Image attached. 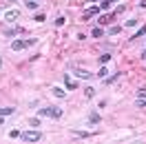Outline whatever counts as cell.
<instances>
[{"mask_svg": "<svg viewBox=\"0 0 146 144\" xmlns=\"http://www.w3.org/2000/svg\"><path fill=\"white\" fill-rule=\"evenodd\" d=\"M62 109L60 107H44V109H38V115L40 117H53V120H58V117H62Z\"/></svg>", "mask_w": 146, "mask_h": 144, "instance_id": "cell-1", "label": "cell"}, {"mask_svg": "<svg viewBox=\"0 0 146 144\" xmlns=\"http://www.w3.org/2000/svg\"><path fill=\"white\" fill-rule=\"evenodd\" d=\"M20 140H25V142H40V140H42V133H40V131H22V133H20Z\"/></svg>", "mask_w": 146, "mask_h": 144, "instance_id": "cell-2", "label": "cell"}, {"mask_svg": "<svg viewBox=\"0 0 146 144\" xmlns=\"http://www.w3.org/2000/svg\"><path fill=\"white\" fill-rule=\"evenodd\" d=\"M36 45V38H29V40H13L11 42V49L13 51H22V49H27V47Z\"/></svg>", "mask_w": 146, "mask_h": 144, "instance_id": "cell-3", "label": "cell"}, {"mask_svg": "<svg viewBox=\"0 0 146 144\" xmlns=\"http://www.w3.org/2000/svg\"><path fill=\"white\" fill-rule=\"evenodd\" d=\"M18 18H20V11H18V9H9L5 16H2V20H5V22H16Z\"/></svg>", "mask_w": 146, "mask_h": 144, "instance_id": "cell-4", "label": "cell"}, {"mask_svg": "<svg viewBox=\"0 0 146 144\" xmlns=\"http://www.w3.org/2000/svg\"><path fill=\"white\" fill-rule=\"evenodd\" d=\"M64 87H66L69 91H73V89H78V82L73 80V78L69 75V73H64Z\"/></svg>", "mask_w": 146, "mask_h": 144, "instance_id": "cell-5", "label": "cell"}, {"mask_svg": "<svg viewBox=\"0 0 146 144\" xmlns=\"http://www.w3.org/2000/svg\"><path fill=\"white\" fill-rule=\"evenodd\" d=\"M73 73H75L80 80H89V78H91V71H86V69H78V67H73Z\"/></svg>", "mask_w": 146, "mask_h": 144, "instance_id": "cell-6", "label": "cell"}, {"mask_svg": "<svg viewBox=\"0 0 146 144\" xmlns=\"http://www.w3.org/2000/svg\"><path fill=\"white\" fill-rule=\"evenodd\" d=\"M119 78H122V71H115L113 75H106V78H102V80H104V84H113V82H117Z\"/></svg>", "mask_w": 146, "mask_h": 144, "instance_id": "cell-7", "label": "cell"}, {"mask_svg": "<svg viewBox=\"0 0 146 144\" xmlns=\"http://www.w3.org/2000/svg\"><path fill=\"white\" fill-rule=\"evenodd\" d=\"M20 31H22V27H9V29H5L2 33H5V36L9 38V36H18Z\"/></svg>", "mask_w": 146, "mask_h": 144, "instance_id": "cell-8", "label": "cell"}, {"mask_svg": "<svg viewBox=\"0 0 146 144\" xmlns=\"http://www.w3.org/2000/svg\"><path fill=\"white\" fill-rule=\"evenodd\" d=\"M51 93H53L55 98H66V91H64L62 87H53V89H51Z\"/></svg>", "mask_w": 146, "mask_h": 144, "instance_id": "cell-9", "label": "cell"}, {"mask_svg": "<svg viewBox=\"0 0 146 144\" xmlns=\"http://www.w3.org/2000/svg\"><path fill=\"white\" fill-rule=\"evenodd\" d=\"M40 2H42V0H25V7H27V9H38Z\"/></svg>", "mask_w": 146, "mask_h": 144, "instance_id": "cell-10", "label": "cell"}, {"mask_svg": "<svg viewBox=\"0 0 146 144\" xmlns=\"http://www.w3.org/2000/svg\"><path fill=\"white\" fill-rule=\"evenodd\" d=\"M144 36H146V25H144V27H139V29H137L135 33L131 36V40H137V38H144Z\"/></svg>", "mask_w": 146, "mask_h": 144, "instance_id": "cell-11", "label": "cell"}, {"mask_svg": "<svg viewBox=\"0 0 146 144\" xmlns=\"http://www.w3.org/2000/svg\"><path fill=\"white\" fill-rule=\"evenodd\" d=\"M100 122V113H91V115L86 117V124L91 126V124H98Z\"/></svg>", "mask_w": 146, "mask_h": 144, "instance_id": "cell-12", "label": "cell"}, {"mask_svg": "<svg viewBox=\"0 0 146 144\" xmlns=\"http://www.w3.org/2000/svg\"><path fill=\"white\" fill-rule=\"evenodd\" d=\"M95 13H100V7H91V9H86V13H84V20H89L91 16H95Z\"/></svg>", "mask_w": 146, "mask_h": 144, "instance_id": "cell-13", "label": "cell"}, {"mask_svg": "<svg viewBox=\"0 0 146 144\" xmlns=\"http://www.w3.org/2000/svg\"><path fill=\"white\" fill-rule=\"evenodd\" d=\"M113 16H115V13H109V16H102V18L98 20V22H100L102 27H104V25H109V22H113Z\"/></svg>", "mask_w": 146, "mask_h": 144, "instance_id": "cell-14", "label": "cell"}, {"mask_svg": "<svg viewBox=\"0 0 146 144\" xmlns=\"http://www.w3.org/2000/svg\"><path fill=\"white\" fill-rule=\"evenodd\" d=\"M91 36H93V38H102V36H104V29H102V27H95V29L91 31Z\"/></svg>", "mask_w": 146, "mask_h": 144, "instance_id": "cell-15", "label": "cell"}, {"mask_svg": "<svg viewBox=\"0 0 146 144\" xmlns=\"http://www.w3.org/2000/svg\"><path fill=\"white\" fill-rule=\"evenodd\" d=\"M113 2H117V0H102V2H100V9H111Z\"/></svg>", "mask_w": 146, "mask_h": 144, "instance_id": "cell-16", "label": "cell"}, {"mask_svg": "<svg viewBox=\"0 0 146 144\" xmlns=\"http://www.w3.org/2000/svg\"><path fill=\"white\" fill-rule=\"evenodd\" d=\"M11 113H16V109H13V107H5V109H0V115H11Z\"/></svg>", "mask_w": 146, "mask_h": 144, "instance_id": "cell-17", "label": "cell"}, {"mask_svg": "<svg viewBox=\"0 0 146 144\" xmlns=\"http://www.w3.org/2000/svg\"><path fill=\"white\" fill-rule=\"evenodd\" d=\"M109 60H111V53H102L100 58H98V62H100V64H106Z\"/></svg>", "mask_w": 146, "mask_h": 144, "instance_id": "cell-18", "label": "cell"}, {"mask_svg": "<svg viewBox=\"0 0 146 144\" xmlns=\"http://www.w3.org/2000/svg\"><path fill=\"white\" fill-rule=\"evenodd\" d=\"M119 31H122V27H119V25H115V27H111V29H109V36H117Z\"/></svg>", "mask_w": 146, "mask_h": 144, "instance_id": "cell-19", "label": "cell"}, {"mask_svg": "<svg viewBox=\"0 0 146 144\" xmlns=\"http://www.w3.org/2000/svg\"><path fill=\"white\" fill-rule=\"evenodd\" d=\"M73 135H75V137H89V131H73Z\"/></svg>", "mask_w": 146, "mask_h": 144, "instance_id": "cell-20", "label": "cell"}, {"mask_svg": "<svg viewBox=\"0 0 146 144\" xmlns=\"http://www.w3.org/2000/svg\"><path fill=\"white\" fill-rule=\"evenodd\" d=\"M84 95H86V98H93V95H95V89H93V87H89V89L84 91Z\"/></svg>", "mask_w": 146, "mask_h": 144, "instance_id": "cell-21", "label": "cell"}, {"mask_svg": "<svg viewBox=\"0 0 146 144\" xmlns=\"http://www.w3.org/2000/svg\"><path fill=\"white\" fill-rule=\"evenodd\" d=\"M33 20H36V22H44L46 16H44V13H36V18H33Z\"/></svg>", "mask_w": 146, "mask_h": 144, "instance_id": "cell-22", "label": "cell"}, {"mask_svg": "<svg viewBox=\"0 0 146 144\" xmlns=\"http://www.w3.org/2000/svg\"><path fill=\"white\" fill-rule=\"evenodd\" d=\"M29 124H31V126H40V117H31Z\"/></svg>", "mask_w": 146, "mask_h": 144, "instance_id": "cell-23", "label": "cell"}, {"mask_svg": "<svg viewBox=\"0 0 146 144\" xmlns=\"http://www.w3.org/2000/svg\"><path fill=\"white\" fill-rule=\"evenodd\" d=\"M106 73H109V71H106V69H104V67H102L100 71H98V78H106Z\"/></svg>", "mask_w": 146, "mask_h": 144, "instance_id": "cell-24", "label": "cell"}, {"mask_svg": "<svg viewBox=\"0 0 146 144\" xmlns=\"http://www.w3.org/2000/svg\"><path fill=\"white\" fill-rule=\"evenodd\" d=\"M9 137H20V131H18V129H13V131H9Z\"/></svg>", "mask_w": 146, "mask_h": 144, "instance_id": "cell-25", "label": "cell"}, {"mask_svg": "<svg viewBox=\"0 0 146 144\" xmlns=\"http://www.w3.org/2000/svg\"><path fill=\"white\" fill-rule=\"evenodd\" d=\"M64 22H66V18H62V16H60V18H58V20H55V25H58V27H62V25H64Z\"/></svg>", "mask_w": 146, "mask_h": 144, "instance_id": "cell-26", "label": "cell"}, {"mask_svg": "<svg viewBox=\"0 0 146 144\" xmlns=\"http://www.w3.org/2000/svg\"><path fill=\"white\" fill-rule=\"evenodd\" d=\"M137 25V20L135 18H131V20H126V27H135Z\"/></svg>", "mask_w": 146, "mask_h": 144, "instance_id": "cell-27", "label": "cell"}, {"mask_svg": "<svg viewBox=\"0 0 146 144\" xmlns=\"http://www.w3.org/2000/svg\"><path fill=\"white\" fill-rule=\"evenodd\" d=\"M137 98H146V87H144V89H139V91H137Z\"/></svg>", "mask_w": 146, "mask_h": 144, "instance_id": "cell-28", "label": "cell"}, {"mask_svg": "<svg viewBox=\"0 0 146 144\" xmlns=\"http://www.w3.org/2000/svg\"><path fill=\"white\" fill-rule=\"evenodd\" d=\"M137 5H139V7H142V9H146V0H139V2H137Z\"/></svg>", "mask_w": 146, "mask_h": 144, "instance_id": "cell-29", "label": "cell"}, {"mask_svg": "<svg viewBox=\"0 0 146 144\" xmlns=\"http://www.w3.org/2000/svg\"><path fill=\"white\" fill-rule=\"evenodd\" d=\"M0 126H5V115H0Z\"/></svg>", "mask_w": 146, "mask_h": 144, "instance_id": "cell-30", "label": "cell"}, {"mask_svg": "<svg viewBox=\"0 0 146 144\" xmlns=\"http://www.w3.org/2000/svg\"><path fill=\"white\" fill-rule=\"evenodd\" d=\"M142 58H144V60H146V49H144V51H142Z\"/></svg>", "mask_w": 146, "mask_h": 144, "instance_id": "cell-31", "label": "cell"}, {"mask_svg": "<svg viewBox=\"0 0 146 144\" xmlns=\"http://www.w3.org/2000/svg\"><path fill=\"white\" fill-rule=\"evenodd\" d=\"M89 2H98V0H89Z\"/></svg>", "mask_w": 146, "mask_h": 144, "instance_id": "cell-32", "label": "cell"}, {"mask_svg": "<svg viewBox=\"0 0 146 144\" xmlns=\"http://www.w3.org/2000/svg\"><path fill=\"white\" fill-rule=\"evenodd\" d=\"M7 2H16V0H7Z\"/></svg>", "mask_w": 146, "mask_h": 144, "instance_id": "cell-33", "label": "cell"}, {"mask_svg": "<svg viewBox=\"0 0 146 144\" xmlns=\"http://www.w3.org/2000/svg\"><path fill=\"white\" fill-rule=\"evenodd\" d=\"M0 67H2V58H0Z\"/></svg>", "mask_w": 146, "mask_h": 144, "instance_id": "cell-34", "label": "cell"}, {"mask_svg": "<svg viewBox=\"0 0 146 144\" xmlns=\"http://www.w3.org/2000/svg\"><path fill=\"white\" fill-rule=\"evenodd\" d=\"M144 38H146V36H144Z\"/></svg>", "mask_w": 146, "mask_h": 144, "instance_id": "cell-35", "label": "cell"}]
</instances>
